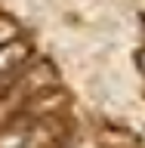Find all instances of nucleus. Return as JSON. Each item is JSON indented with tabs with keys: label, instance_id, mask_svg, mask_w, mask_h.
<instances>
[{
	"label": "nucleus",
	"instance_id": "f257e3e1",
	"mask_svg": "<svg viewBox=\"0 0 145 148\" xmlns=\"http://www.w3.org/2000/svg\"><path fill=\"white\" fill-rule=\"evenodd\" d=\"M0 148H25V133H19V130H9L0 136Z\"/></svg>",
	"mask_w": 145,
	"mask_h": 148
}]
</instances>
